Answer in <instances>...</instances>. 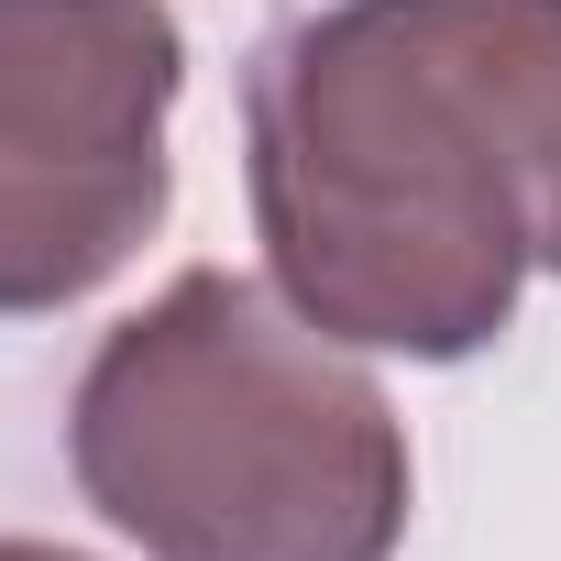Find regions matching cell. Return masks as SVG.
<instances>
[{
  "label": "cell",
  "mask_w": 561,
  "mask_h": 561,
  "mask_svg": "<svg viewBox=\"0 0 561 561\" xmlns=\"http://www.w3.org/2000/svg\"><path fill=\"white\" fill-rule=\"evenodd\" d=\"M264 275L353 353L462 364L561 275V0H331L242 78Z\"/></svg>",
  "instance_id": "6da1fadb"
},
{
  "label": "cell",
  "mask_w": 561,
  "mask_h": 561,
  "mask_svg": "<svg viewBox=\"0 0 561 561\" xmlns=\"http://www.w3.org/2000/svg\"><path fill=\"white\" fill-rule=\"evenodd\" d=\"M0 561H89V550H67V539H0Z\"/></svg>",
  "instance_id": "277c9868"
},
{
  "label": "cell",
  "mask_w": 561,
  "mask_h": 561,
  "mask_svg": "<svg viewBox=\"0 0 561 561\" xmlns=\"http://www.w3.org/2000/svg\"><path fill=\"white\" fill-rule=\"evenodd\" d=\"M187 34L165 0H0V320L100 298L154 242Z\"/></svg>",
  "instance_id": "3957f363"
},
{
  "label": "cell",
  "mask_w": 561,
  "mask_h": 561,
  "mask_svg": "<svg viewBox=\"0 0 561 561\" xmlns=\"http://www.w3.org/2000/svg\"><path fill=\"white\" fill-rule=\"evenodd\" d=\"M67 473L144 561H397L419 495L353 342L231 264H187L89 353Z\"/></svg>",
  "instance_id": "7a4b0ae2"
}]
</instances>
